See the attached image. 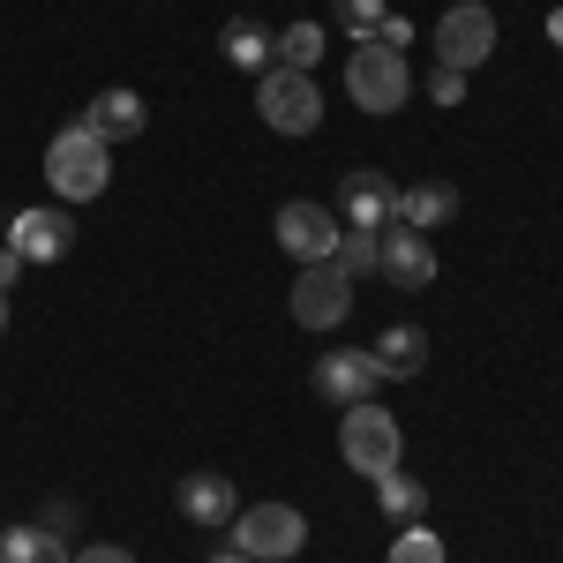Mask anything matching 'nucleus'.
I'll use <instances>...</instances> for the list:
<instances>
[{"instance_id":"obj_23","label":"nucleus","mask_w":563,"mask_h":563,"mask_svg":"<svg viewBox=\"0 0 563 563\" xmlns=\"http://www.w3.org/2000/svg\"><path fill=\"white\" fill-rule=\"evenodd\" d=\"M339 271H346V278H361V271H376V233H361V225H346V233H339Z\"/></svg>"},{"instance_id":"obj_25","label":"nucleus","mask_w":563,"mask_h":563,"mask_svg":"<svg viewBox=\"0 0 563 563\" xmlns=\"http://www.w3.org/2000/svg\"><path fill=\"white\" fill-rule=\"evenodd\" d=\"M376 45L406 53V45H413V23H406V15H384V23H376Z\"/></svg>"},{"instance_id":"obj_10","label":"nucleus","mask_w":563,"mask_h":563,"mask_svg":"<svg viewBox=\"0 0 563 563\" xmlns=\"http://www.w3.org/2000/svg\"><path fill=\"white\" fill-rule=\"evenodd\" d=\"M339 218L323 211V203H278V249L294 263H331L339 256Z\"/></svg>"},{"instance_id":"obj_29","label":"nucleus","mask_w":563,"mask_h":563,"mask_svg":"<svg viewBox=\"0 0 563 563\" xmlns=\"http://www.w3.org/2000/svg\"><path fill=\"white\" fill-rule=\"evenodd\" d=\"M211 563H256V556H241V549H225V556H211Z\"/></svg>"},{"instance_id":"obj_8","label":"nucleus","mask_w":563,"mask_h":563,"mask_svg":"<svg viewBox=\"0 0 563 563\" xmlns=\"http://www.w3.org/2000/svg\"><path fill=\"white\" fill-rule=\"evenodd\" d=\"M376 271H384L398 294H421V286H435V249H429V233H413V225H398V218H390L384 233H376Z\"/></svg>"},{"instance_id":"obj_13","label":"nucleus","mask_w":563,"mask_h":563,"mask_svg":"<svg viewBox=\"0 0 563 563\" xmlns=\"http://www.w3.org/2000/svg\"><path fill=\"white\" fill-rule=\"evenodd\" d=\"M143 121H151V106H143L135 90H98L84 106V129L98 135V143H129V135H143Z\"/></svg>"},{"instance_id":"obj_18","label":"nucleus","mask_w":563,"mask_h":563,"mask_svg":"<svg viewBox=\"0 0 563 563\" xmlns=\"http://www.w3.org/2000/svg\"><path fill=\"white\" fill-rule=\"evenodd\" d=\"M376 511H384V526H421L429 519V481H413L406 466L376 474Z\"/></svg>"},{"instance_id":"obj_22","label":"nucleus","mask_w":563,"mask_h":563,"mask_svg":"<svg viewBox=\"0 0 563 563\" xmlns=\"http://www.w3.org/2000/svg\"><path fill=\"white\" fill-rule=\"evenodd\" d=\"M384 563H451V556H443V541H435L429 526H398V541H390Z\"/></svg>"},{"instance_id":"obj_15","label":"nucleus","mask_w":563,"mask_h":563,"mask_svg":"<svg viewBox=\"0 0 563 563\" xmlns=\"http://www.w3.org/2000/svg\"><path fill=\"white\" fill-rule=\"evenodd\" d=\"M451 211H459V188H451V180H406L390 218L413 225V233H429V225H451Z\"/></svg>"},{"instance_id":"obj_6","label":"nucleus","mask_w":563,"mask_h":563,"mask_svg":"<svg viewBox=\"0 0 563 563\" xmlns=\"http://www.w3.org/2000/svg\"><path fill=\"white\" fill-rule=\"evenodd\" d=\"M488 53H496V15H488L481 0H459V8H443V23H435V68H459V76H474Z\"/></svg>"},{"instance_id":"obj_17","label":"nucleus","mask_w":563,"mask_h":563,"mask_svg":"<svg viewBox=\"0 0 563 563\" xmlns=\"http://www.w3.org/2000/svg\"><path fill=\"white\" fill-rule=\"evenodd\" d=\"M218 53H225L233 68H249V76H263V68L278 60V31H263L256 15H233V23L218 31Z\"/></svg>"},{"instance_id":"obj_7","label":"nucleus","mask_w":563,"mask_h":563,"mask_svg":"<svg viewBox=\"0 0 563 563\" xmlns=\"http://www.w3.org/2000/svg\"><path fill=\"white\" fill-rule=\"evenodd\" d=\"M353 308V278L339 263H301V278H294V323L301 331H339Z\"/></svg>"},{"instance_id":"obj_30","label":"nucleus","mask_w":563,"mask_h":563,"mask_svg":"<svg viewBox=\"0 0 563 563\" xmlns=\"http://www.w3.org/2000/svg\"><path fill=\"white\" fill-rule=\"evenodd\" d=\"M0 331H8V294H0Z\"/></svg>"},{"instance_id":"obj_21","label":"nucleus","mask_w":563,"mask_h":563,"mask_svg":"<svg viewBox=\"0 0 563 563\" xmlns=\"http://www.w3.org/2000/svg\"><path fill=\"white\" fill-rule=\"evenodd\" d=\"M384 15H390L384 0H331V23H339V31H346L353 45H361V38H376V23H384Z\"/></svg>"},{"instance_id":"obj_9","label":"nucleus","mask_w":563,"mask_h":563,"mask_svg":"<svg viewBox=\"0 0 563 563\" xmlns=\"http://www.w3.org/2000/svg\"><path fill=\"white\" fill-rule=\"evenodd\" d=\"M308 384H316V398H323V406H339V413H346V406H361V398H376L384 368H376L361 346H331L323 361H316V376H308Z\"/></svg>"},{"instance_id":"obj_19","label":"nucleus","mask_w":563,"mask_h":563,"mask_svg":"<svg viewBox=\"0 0 563 563\" xmlns=\"http://www.w3.org/2000/svg\"><path fill=\"white\" fill-rule=\"evenodd\" d=\"M0 563H68V549H60V533H45V526H8V533H0Z\"/></svg>"},{"instance_id":"obj_14","label":"nucleus","mask_w":563,"mask_h":563,"mask_svg":"<svg viewBox=\"0 0 563 563\" xmlns=\"http://www.w3.org/2000/svg\"><path fill=\"white\" fill-rule=\"evenodd\" d=\"M233 511H241V496H233V481L225 474H188L180 481V519L188 526H233Z\"/></svg>"},{"instance_id":"obj_1","label":"nucleus","mask_w":563,"mask_h":563,"mask_svg":"<svg viewBox=\"0 0 563 563\" xmlns=\"http://www.w3.org/2000/svg\"><path fill=\"white\" fill-rule=\"evenodd\" d=\"M45 180H53V196L60 203H98L106 196V180H113V143H98V135L76 121V129H60L45 143Z\"/></svg>"},{"instance_id":"obj_3","label":"nucleus","mask_w":563,"mask_h":563,"mask_svg":"<svg viewBox=\"0 0 563 563\" xmlns=\"http://www.w3.org/2000/svg\"><path fill=\"white\" fill-rule=\"evenodd\" d=\"M346 98L361 113H398L406 98H413V68H406V53H390V45L361 38L346 60Z\"/></svg>"},{"instance_id":"obj_26","label":"nucleus","mask_w":563,"mask_h":563,"mask_svg":"<svg viewBox=\"0 0 563 563\" xmlns=\"http://www.w3.org/2000/svg\"><path fill=\"white\" fill-rule=\"evenodd\" d=\"M68 563H135L129 549H113V541H98V549H84V556H68Z\"/></svg>"},{"instance_id":"obj_4","label":"nucleus","mask_w":563,"mask_h":563,"mask_svg":"<svg viewBox=\"0 0 563 563\" xmlns=\"http://www.w3.org/2000/svg\"><path fill=\"white\" fill-rule=\"evenodd\" d=\"M233 549L241 556H256V563H286V556H301V541H308V519L294 511V504H249V511H233Z\"/></svg>"},{"instance_id":"obj_2","label":"nucleus","mask_w":563,"mask_h":563,"mask_svg":"<svg viewBox=\"0 0 563 563\" xmlns=\"http://www.w3.org/2000/svg\"><path fill=\"white\" fill-rule=\"evenodd\" d=\"M256 113H263V129H278V135H316L323 129V90H316V76L308 68H263L256 76Z\"/></svg>"},{"instance_id":"obj_5","label":"nucleus","mask_w":563,"mask_h":563,"mask_svg":"<svg viewBox=\"0 0 563 563\" xmlns=\"http://www.w3.org/2000/svg\"><path fill=\"white\" fill-rule=\"evenodd\" d=\"M339 451H346V466L353 474H390L398 466V421H390L376 398H361V406H346L339 413Z\"/></svg>"},{"instance_id":"obj_24","label":"nucleus","mask_w":563,"mask_h":563,"mask_svg":"<svg viewBox=\"0 0 563 563\" xmlns=\"http://www.w3.org/2000/svg\"><path fill=\"white\" fill-rule=\"evenodd\" d=\"M429 98H435V106H459V98H466V76H459V68H435V76H429Z\"/></svg>"},{"instance_id":"obj_11","label":"nucleus","mask_w":563,"mask_h":563,"mask_svg":"<svg viewBox=\"0 0 563 563\" xmlns=\"http://www.w3.org/2000/svg\"><path fill=\"white\" fill-rule=\"evenodd\" d=\"M390 211H398V180L376 174V166H353L339 180V225H361V233H384Z\"/></svg>"},{"instance_id":"obj_28","label":"nucleus","mask_w":563,"mask_h":563,"mask_svg":"<svg viewBox=\"0 0 563 563\" xmlns=\"http://www.w3.org/2000/svg\"><path fill=\"white\" fill-rule=\"evenodd\" d=\"M549 45L563 53V0H556V15H549Z\"/></svg>"},{"instance_id":"obj_27","label":"nucleus","mask_w":563,"mask_h":563,"mask_svg":"<svg viewBox=\"0 0 563 563\" xmlns=\"http://www.w3.org/2000/svg\"><path fill=\"white\" fill-rule=\"evenodd\" d=\"M15 278H23V256H15V249H8V241H0V294H8V286H15Z\"/></svg>"},{"instance_id":"obj_12","label":"nucleus","mask_w":563,"mask_h":563,"mask_svg":"<svg viewBox=\"0 0 563 563\" xmlns=\"http://www.w3.org/2000/svg\"><path fill=\"white\" fill-rule=\"evenodd\" d=\"M8 249L23 263H60L76 249V225H68V211H53V203H31V211L8 218Z\"/></svg>"},{"instance_id":"obj_16","label":"nucleus","mask_w":563,"mask_h":563,"mask_svg":"<svg viewBox=\"0 0 563 563\" xmlns=\"http://www.w3.org/2000/svg\"><path fill=\"white\" fill-rule=\"evenodd\" d=\"M368 361H376V368H384V384H413V376H421V368H429V339H421V331H413V323H390L384 339H376V346H368Z\"/></svg>"},{"instance_id":"obj_20","label":"nucleus","mask_w":563,"mask_h":563,"mask_svg":"<svg viewBox=\"0 0 563 563\" xmlns=\"http://www.w3.org/2000/svg\"><path fill=\"white\" fill-rule=\"evenodd\" d=\"M323 60V23H286L278 31V68H316Z\"/></svg>"}]
</instances>
